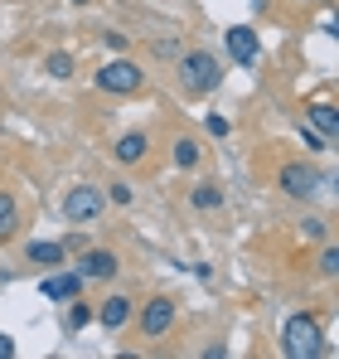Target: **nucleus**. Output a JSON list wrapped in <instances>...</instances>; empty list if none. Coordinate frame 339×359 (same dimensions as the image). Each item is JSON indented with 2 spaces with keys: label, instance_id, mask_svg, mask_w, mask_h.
<instances>
[{
  "label": "nucleus",
  "instance_id": "nucleus-1",
  "mask_svg": "<svg viewBox=\"0 0 339 359\" xmlns=\"http://www.w3.org/2000/svg\"><path fill=\"white\" fill-rule=\"evenodd\" d=\"M282 350L291 359H315V355H325V345H320V320L315 316H291L282 325Z\"/></svg>",
  "mask_w": 339,
  "mask_h": 359
},
{
  "label": "nucleus",
  "instance_id": "nucleus-2",
  "mask_svg": "<svg viewBox=\"0 0 339 359\" xmlns=\"http://www.w3.org/2000/svg\"><path fill=\"white\" fill-rule=\"evenodd\" d=\"M179 83H184V93H214L223 83V68L209 49H194L179 59Z\"/></svg>",
  "mask_w": 339,
  "mask_h": 359
},
{
  "label": "nucleus",
  "instance_id": "nucleus-3",
  "mask_svg": "<svg viewBox=\"0 0 339 359\" xmlns=\"http://www.w3.org/2000/svg\"><path fill=\"white\" fill-rule=\"evenodd\" d=\"M146 83V68H136L131 59H112L107 68H97V88L102 93H136Z\"/></svg>",
  "mask_w": 339,
  "mask_h": 359
},
{
  "label": "nucleus",
  "instance_id": "nucleus-4",
  "mask_svg": "<svg viewBox=\"0 0 339 359\" xmlns=\"http://www.w3.org/2000/svg\"><path fill=\"white\" fill-rule=\"evenodd\" d=\"M63 214H68V224H97V214H102V194H97L92 184H78V189H68Z\"/></svg>",
  "mask_w": 339,
  "mask_h": 359
},
{
  "label": "nucleus",
  "instance_id": "nucleus-5",
  "mask_svg": "<svg viewBox=\"0 0 339 359\" xmlns=\"http://www.w3.org/2000/svg\"><path fill=\"white\" fill-rule=\"evenodd\" d=\"M257 54H262L257 29H252V25H233V29H228V59L237 63V68H252Z\"/></svg>",
  "mask_w": 339,
  "mask_h": 359
},
{
  "label": "nucleus",
  "instance_id": "nucleus-6",
  "mask_svg": "<svg viewBox=\"0 0 339 359\" xmlns=\"http://www.w3.org/2000/svg\"><path fill=\"white\" fill-rule=\"evenodd\" d=\"M170 325H174V301L170 297H155V301L141 306V335H146V340H160Z\"/></svg>",
  "mask_w": 339,
  "mask_h": 359
},
{
  "label": "nucleus",
  "instance_id": "nucleus-7",
  "mask_svg": "<svg viewBox=\"0 0 339 359\" xmlns=\"http://www.w3.org/2000/svg\"><path fill=\"white\" fill-rule=\"evenodd\" d=\"M277 180H282V189L291 194V199H310V194L325 184V180L315 175V170H305V165H282V175H277Z\"/></svg>",
  "mask_w": 339,
  "mask_h": 359
},
{
  "label": "nucleus",
  "instance_id": "nucleus-8",
  "mask_svg": "<svg viewBox=\"0 0 339 359\" xmlns=\"http://www.w3.org/2000/svg\"><path fill=\"white\" fill-rule=\"evenodd\" d=\"M78 292H83V272H54V277L39 282V297L44 301H73Z\"/></svg>",
  "mask_w": 339,
  "mask_h": 359
},
{
  "label": "nucleus",
  "instance_id": "nucleus-9",
  "mask_svg": "<svg viewBox=\"0 0 339 359\" xmlns=\"http://www.w3.org/2000/svg\"><path fill=\"white\" fill-rule=\"evenodd\" d=\"M78 272H83V282H97V277H112V272H116V257L107 252V248H92V252L83 257V267H78Z\"/></svg>",
  "mask_w": 339,
  "mask_h": 359
},
{
  "label": "nucleus",
  "instance_id": "nucleus-10",
  "mask_svg": "<svg viewBox=\"0 0 339 359\" xmlns=\"http://www.w3.org/2000/svg\"><path fill=\"white\" fill-rule=\"evenodd\" d=\"M97 320H102L107 330H121V325L131 320V297H107L97 306Z\"/></svg>",
  "mask_w": 339,
  "mask_h": 359
},
{
  "label": "nucleus",
  "instance_id": "nucleus-11",
  "mask_svg": "<svg viewBox=\"0 0 339 359\" xmlns=\"http://www.w3.org/2000/svg\"><path fill=\"white\" fill-rule=\"evenodd\" d=\"M146 146H151L146 131H126V136L116 141V161H121V165H136V161H146Z\"/></svg>",
  "mask_w": 339,
  "mask_h": 359
},
{
  "label": "nucleus",
  "instance_id": "nucleus-12",
  "mask_svg": "<svg viewBox=\"0 0 339 359\" xmlns=\"http://www.w3.org/2000/svg\"><path fill=\"white\" fill-rule=\"evenodd\" d=\"M310 126H315V131H320V136L335 146V136H339V112L330 107V102H315V107H310Z\"/></svg>",
  "mask_w": 339,
  "mask_h": 359
},
{
  "label": "nucleus",
  "instance_id": "nucleus-13",
  "mask_svg": "<svg viewBox=\"0 0 339 359\" xmlns=\"http://www.w3.org/2000/svg\"><path fill=\"white\" fill-rule=\"evenodd\" d=\"M63 243H49V238H39V243H29V262H39V267H54V262H63Z\"/></svg>",
  "mask_w": 339,
  "mask_h": 359
},
{
  "label": "nucleus",
  "instance_id": "nucleus-14",
  "mask_svg": "<svg viewBox=\"0 0 339 359\" xmlns=\"http://www.w3.org/2000/svg\"><path fill=\"white\" fill-rule=\"evenodd\" d=\"M199 156H204V151H199V141H189V136H179V141H174V165L194 170V165H199Z\"/></svg>",
  "mask_w": 339,
  "mask_h": 359
},
{
  "label": "nucleus",
  "instance_id": "nucleus-15",
  "mask_svg": "<svg viewBox=\"0 0 339 359\" xmlns=\"http://www.w3.org/2000/svg\"><path fill=\"white\" fill-rule=\"evenodd\" d=\"M15 224H20V209H15V199L0 189V238H10V233H15Z\"/></svg>",
  "mask_w": 339,
  "mask_h": 359
},
{
  "label": "nucleus",
  "instance_id": "nucleus-16",
  "mask_svg": "<svg viewBox=\"0 0 339 359\" xmlns=\"http://www.w3.org/2000/svg\"><path fill=\"white\" fill-rule=\"evenodd\" d=\"M88 320H92V311H88V306H83V301L73 297V306H68V316H63V330H68V335H73V330H83V325H88Z\"/></svg>",
  "mask_w": 339,
  "mask_h": 359
},
{
  "label": "nucleus",
  "instance_id": "nucleus-17",
  "mask_svg": "<svg viewBox=\"0 0 339 359\" xmlns=\"http://www.w3.org/2000/svg\"><path fill=\"white\" fill-rule=\"evenodd\" d=\"M219 204H223V189H214V184L194 189V209H219Z\"/></svg>",
  "mask_w": 339,
  "mask_h": 359
},
{
  "label": "nucleus",
  "instance_id": "nucleus-18",
  "mask_svg": "<svg viewBox=\"0 0 339 359\" xmlns=\"http://www.w3.org/2000/svg\"><path fill=\"white\" fill-rule=\"evenodd\" d=\"M300 141H305V151H315V156H320V151H330V141H325L315 126H300Z\"/></svg>",
  "mask_w": 339,
  "mask_h": 359
},
{
  "label": "nucleus",
  "instance_id": "nucleus-19",
  "mask_svg": "<svg viewBox=\"0 0 339 359\" xmlns=\"http://www.w3.org/2000/svg\"><path fill=\"white\" fill-rule=\"evenodd\" d=\"M49 73H54V78H68V73H73V54H63V49L49 54Z\"/></svg>",
  "mask_w": 339,
  "mask_h": 359
},
{
  "label": "nucleus",
  "instance_id": "nucleus-20",
  "mask_svg": "<svg viewBox=\"0 0 339 359\" xmlns=\"http://www.w3.org/2000/svg\"><path fill=\"white\" fill-rule=\"evenodd\" d=\"M320 272H325V277H335V272H339V248H325V257H320Z\"/></svg>",
  "mask_w": 339,
  "mask_h": 359
},
{
  "label": "nucleus",
  "instance_id": "nucleus-21",
  "mask_svg": "<svg viewBox=\"0 0 339 359\" xmlns=\"http://www.w3.org/2000/svg\"><path fill=\"white\" fill-rule=\"evenodd\" d=\"M209 131H214V136H228V117H219V112H214V117H209Z\"/></svg>",
  "mask_w": 339,
  "mask_h": 359
},
{
  "label": "nucleus",
  "instance_id": "nucleus-22",
  "mask_svg": "<svg viewBox=\"0 0 339 359\" xmlns=\"http://www.w3.org/2000/svg\"><path fill=\"white\" fill-rule=\"evenodd\" d=\"M107 49H112V54H121V49H126V34H112V29H107Z\"/></svg>",
  "mask_w": 339,
  "mask_h": 359
},
{
  "label": "nucleus",
  "instance_id": "nucleus-23",
  "mask_svg": "<svg viewBox=\"0 0 339 359\" xmlns=\"http://www.w3.org/2000/svg\"><path fill=\"white\" fill-rule=\"evenodd\" d=\"M15 355V340H10V335H0V359H10Z\"/></svg>",
  "mask_w": 339,
  "mask_h": 359
},
{
  "label": "nucleus",
  "instance_id": "nucleus-24",
  "mask_svg": "<svg viewBox=\"0 0 339 359\" xmlns=\"http://www.w3.org/2000/svg\"><path fill=\"white\" fill-rule=\"evenodd\" d=\"M73 5H88V0H73Z\"/></svg>",
  "mask_w": 339,
  "mask_h": 359
}]
</instances>
